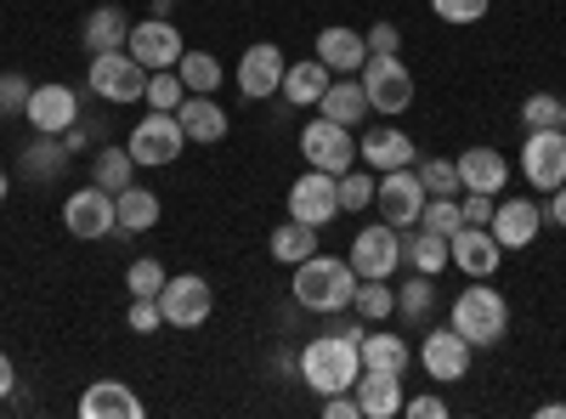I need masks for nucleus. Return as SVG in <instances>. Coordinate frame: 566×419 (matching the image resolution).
I'll use <instances>...</instances> for the list:
<instances>
[{
	"instance_id": "nucleus-1",
	"label": "nucleus",
	"mask_w": 566,
	"mask_h": 419,
	"mask_svg": "<svg viewBox=\"0 0 566 419\" xmlns=\"http://www.w3.org/2000/svg\"><path fill=\"white\" fill-rule=\"evenodd\" d=\"M290 295H295V306L301 312H323V317H340V312H352V295H357V272H352V261H340V255H306L301 266H295V284H290Z\"/></svg>"
},
{
	"instance_id": "nucleus-2",
	"label": "nucleus",
	"mask_w": 566,
	"mask_h": 419,
	"mask_svg": "<svg viewBox=\"0 0 566 419\" xmlns=\"http://www.w3.org/2000/svg\"><path fill=\"white\" fill-rule=\"evenodd\" d=\"M357 375H363V352H357L352 335H335V329H328V335H317V341L301 346V380H306L317 397L352 391Z\"/></svg>"
},
{
	"instance_id": "nucleus-3",
	"label": "nucleus",
	"mask_w": 566,
	"mask_h": 419,
	"mask_svg": "<svg viewBox=\"0 0 566 419\" xmlns=\"http://www.w3.org/2000/svg\"><path fill=\"white\" fill-rule=\"evenodd\" d=\"M453 329L470 346H499L510 335V301L488 284V277H476V284L459 290V301H453Z\"/></svg>"
},
{
	"instance_id": "nucleus-4",
	"label": "nucleus",
	"mask_w": 566,
	"mask_h": 419,
	"mask_svg": "<svg viewBox=\"0 0 566 419\" xmlns=\"http://www.w3.org/2000/svg\"><path fill=\"white\" fill-rule=\"evenodd\" d=\"M63 232H69V239H80V244L114 239V232H119L114 193H103L97 181H91V188H80V193H69V199H63Z\"/></svg>"
},
{
	"instance_id": "nucleus-5",
	"label": "nucleus",
	"mask_w": 566,
	"mask_h": 419,
	"mask_svg": "<svg viewBox=\"0 0 566 419\" xmlns=\"http://www.w3.org/2000/svg\"><path fill=\"white\" fill-rule=\"evenodd\" d=\"M85 85L97 91L103 103H142L148 97V69H142L130 52H97L91 57V69H85Z\"/></svg>"
},
{
	"instance_id": "nucleus-6",
	"label": "nucleus",
	"mask_w": 566,
	"mask_h": 419,
	"mask_svg": "<svg viewBox=\"0 0 566 419\" xmlns=\"http://www.w3.org/2000/svg\"><path fill=\"white\" fill-rule=\"evenodd\" d=\"M159 312H165L170 329H199V323H210V312H216V290H210V277H199V272L165 277V290H159Z\"/></svg>"
},
{
	"instance_id": "nucleus-7",
	"label": "nucleus",
	"mask_w": 566,
	"mask_h": 419,
	"mask_svg": "<svg viewBox=\"0 0 566 419\" xmlns=\"http://www.w3.org/2000/svg\"><path fill=\"white\" fill-rule=\"evenodd\" d=\"M363 91H368V108L374 114H408L413 108V74L402 57H368L357 69Z\"/></svg>"
},
{
	"instance_id": "nucleus-8",
	"label": "nucleus",
	"mask_w": 566,
	"mask_h": 419,
	"mask_svg": "<svg viewBox=\"0 0 566 419\" xmlns=\"http://www.w3.org/2000/svg\"><path fill=\"white\" fill-rule=\"evenodd\" d=\"M301 154L312 170H328V176H346L357 165V136L352 125H335V119H312L301 130Z\"/></svg>"
},
{
	"instance_id": "nucleus-9",
	"label": "nucleus",
	"mask_w": 566,
	"mask_h": 419,
	"mask_svg": "<svg viewBox=\"0 0 566 419\" xmlns=\"http://www.w3.org/2000/svg\"><path fill=\"white\" fill-rule=\"evenodd\" d=\"M130 159L136 165H148V170H159V165H170L181 148H187V130H181V119L176 114H159V108H148V119H142L136 130H130Z\"/></svg>"
},
{
	"instance_id": "nucleus-10",
	"label": "nucleus",
	"mask_w": 566,
	"mask_h": 419,
	"mask_svg": "<svg viewBox=\"0 0 566 419\" xmlns=\"http://www.w3.org/2000/svg\"><path fill=\"white\" fill-rule=\"evenodd\" d=\"M346 261H352L357 277H391L402 266V227H391V221L363 227L357 239H352V255Z\"/></svg>"
},
{
	"instance_id": "nucleus-11",
	"label": "nucleus",
	"mask_w": 566,
	"mask_h": 419,
	"mask_svg": "<svg viewBox=\"0 0 566 419\" xmlns=\"http://www.w3.org/2000/svg\"><path fill=\"white\" fill-rule=\"evenodd\" d=\"M424 199H431V193H424V181H419L413 165L386 170V176H380V188H374V210H380V221H391V227H419Z\"/></svg>"
},
{
	"instance_id": "nucleus-12",
	"label": "nucleus",
	"mask_w": 566,
	"mask_h": 419,
	"mask_svg": "<svg viewBox=\"0 0 566 419\" xmlns=\"http://www.w3.org/2000/svg\"><path fill=\"white\" fill-rule=\"evenodd\" d=\"M522 176L533 181L538 193H555L566 181V130H527V148H522Z\"/></svg>"
},
{
	"instance_id": "nucleus-13",
	"label": "nucleus",
	"mask_w": 566,
	"mask_h": 419,
	"mask_svg": "<svg viewBox=\"0 0 566 419\" xmlns=\"http://www.w3.org/2000/svg\"><path fill=\"white\" fill-rule=\"evenodd\" d=\"M290 216L323 232L328 221L340 216V176H328V170H312V165H306V176L290 188Z\"/></svg>"
},
{
	"instance_id": "nucleus-14",
	"label": "nucleus",
	"mask_w": 566,
	"mask_h": 419,
	"mask_svg": "<svg viewBox=\"0 0 566 419\" xmlns=\"http://www.w3.org/2000/svg\"><path fill=\"white\" fill-rule=\"evenodd\" d=\"M125 52L142 63V69H176L181 63V29L170 23V18H142V23H130V40H125Z\"/></svg>"
},
{
	"instance_id": "nucleus-15",
	"label": "nucleus",
	"mask_w": 566,
	"mask_h": 419,
	"mask_svg": "<svg viewBox=\"0 0 566 419\" xmlns=\"http://www.w3.org/2000/svg\"><path fill=\"white\" fill-rule=\"evenodd\" d=\"M470 352H476V346H470V341L453 329V323H448V329H431V335L419 341V368H424L431 380L453 386V380L470 375Z\"/></svg>"
},
{
	"instance_id": "nucleus-16",
	"label": "nucleus",
	"mask_w": 566,
	"mask_h": 419,
	"mask_svg": "<svg viewBox=\"0 0 566 419\" xmlns=\"http://www.w3.org/2000/svg\"><path fill=\"white\" fill-rule=\"evenodd\" d=\"M23 119H29L34 130H45V136H63V130L80 119V91H74V85H63V80L34 85V91H29Z\"/></svg>"
},
{
	"instance_id": "nucleus-17",
	"label": "nucleus",
	"mask_w": 566,
	"mask_h": 419,
	"mask_svg": "<svg viewBox=\"0 0 566 419\" xmlns=\"http://www.w3.org/2000/svg\"><path fill=\"white\" fill-rule=\"evenodd\" d=\"M448 250H453V266H459L464 277H493L499 261H504V244L493 239V227H470V221L448 239Z\"/></svg>"
},
{
	"instance_id": "nucleus-18",
	"label": "nucleus",
	"mask_w": 566,
	"mask_h": 419,
	"mask_svg": "<svg viewBox=\"0 0 566 419\" xmlns=\"http://www.w3.org/2000/svg\"><path fill=\"white\" fill-rule=\"evenodd\" d=\"M283 69H290V63H283L277 45H272V40H255L250 52L239 57V91H244L250 103H266L272 91L283 85Z\"/></svg>"
},
{
	"instance_id": "nucleus-19",
	"label": "nucleus",
	"mask_w": 566,
	"mask_h": 419,
	"mask_svg": "<svg viewBox=\"0 0 566 419\" xmlns=\"http://www.w3.org/2000/svg\"><path fill=\"white\" fill-rule=\"evenodd\" d=\"M413 159H419L413 136H408V130H397V125H380V130H368L363 143H357V165H368L374 176L402 170V165H413Z\"/></svg>"
},
{
	"instance_id": "nucleus-20",
	"label": "nucleus",
	"mask_w": 566,
	"mask_h": 419,
	"mask_svg": "<svg viewBox=\"0 0 566 419\" xmlns=\"http://www.w3.org/2000/svg\"><path fill=\"white\" fill-rule=\"evenodd\" d=\"M459 193H504L510 188V159L499 148H464L459 159Z\"/></svg>"
},
{
	"instance_id": "nucleus-21",
	"label": "nucleus",
	"mask_w": 566,
	"mask_h": 419,
	"mask_svg": "<svg viewBox=\"0 0 566 419\" xmlns=\"http://www.w3.org/2000/svg\"><path fill=\"white\" fill-rule=\"evenodd\" d=\"M488 227H493V239L504 250H527L538 239V227H544V205H533V199H499Z\"/></svg>"
},
{
	"instance_id": "nucleus-22",
	"label": "nucleus",
	"mask_w": 566,
	"mask_h": 419,
	"mask_svg": "<svg viewBox=\"0 0 566 419\" xmlns=\"http://www.w3.org/2000/svg\"><path fill=\"white\" fill-rule=\"evenodd\" d=\"M80 413L85 419H142L148 402H142L125 380H91L85 397H80Z\"/></svg>"
},
{
	"instance_id": "nucleus-23",
	"label": "nucleus",
	"mask_w": 566,
	"mask_h": 419,
	"mask_svg": "<svg viewBox=\"0 0 566 419\" xmlns=\"http://www.w3.org/2000/svg\"><path fill=\"white\" fill-rule=\"evenodd\" d=\"M352 391H357L363 419H397V413H402V375H380V368H363Z\"/></svg>"
},
{
	"instance_id": "nucleus-24",
	"label": "nucleus",
	"mask_w": 566,
	"mask_h": 419,
	"mask_svg": "<svg viewBox=\"0 0 566 419\" xmlns=\"http://www.w3.org/2000/svg\"><path fill=\"white\" fill-rule=\"evenodd\" d=\"M317 63H328V74H357L368 63V40L357 29H323L317 34Z\"/></svg>"
},
{
	"instance_id": "nucleus-25",
	"label": "nucleus",
	"mask_w": 566,
	"mask_h": 419,
	"mask_svg": "<svg viewBox=\"0 0 566 419\" xmlns=\"http://www.w3.org/2000/svg\"><path fill=\"white\" fill-rule=\"evenodd\" d=\"M176 119L187 130V143H221V136H227V108L216 97H193V91H187Z\"/></svg>"
},
{
	"instance_id": "nucleus-26",
	"label": "nucleus",
	"mask_w": 566,
	"mask_h": 419,
	"mask_svg": "<svg viewBox=\"0 0 566 419\" xmlns=\"http://www.w3.org/2000/svg\"><path fill=\"white\" fill-rule=\"evenodd\" d=\"M317 108H323V119L352 125V130H357V125L374 114V108H368V91H363V80H352V74H346V80H328V91H323V103H317Z\"/></svg>"
},
{
	"instance_id": "nucleus-27",
	"label": "nucleus",
	"mask_w": 566,
	"mask_h": 419,
	"mask_svg": "<svg viewBox=\"0 0 566 419\" xmlns=\"http://www.w3.org/2000/svg\"><path fill=\"white\" fill-rule=\"evenodd\" d=\"M357 352H363V368H380V375H408V363H413V346L402 335H386L380 323L357 341Z\"/></svg>"
},
{
	"instance_id": "nucleus-28",
	"label": "nucleus",
	"mask_w": 566,
	"mask_h": 419,
	"mask_svg": "<svg viewBox=\"0 0 566 419\" xmlns=\"http://www.w3.org/2000/svg\"><path fill=\"white\" fill-rule=\"evenodd\" d=\"M283 103L290 108H317L323 103V91H328V63H317V57H306V63H290L283 69Z\"/></svg>"
},
{
	"instance_id": "nucleus-29",
	"label": "nucleus",
	"mask_w": 566,
	"mask_h": 419,
	"mask_svg": "<svg viewBox=\"0 0 566 419\" xmlns=\"http://www.w3.org/2000/svg\"><path fill=\"white\" fill-rule=\"evenodd\" d=\"M80 40H85V52H91V57H97V52H125V40H130V18H125L119 7H97V12L85 18Z\"/></svg>"
},
{
	"instance_id": "nucleus-30",
	"label": "nucleus",
	"mask_w": 566,
	"mask_h": 419,
	"mask_svg": "<svg viewBox=\"0 0 566 419\" xmlns=\"http://www.w3.org/2000/svg\"><path fill=\"white\" fill-rule=\"evenodd\" d=\"M18 170H23L29 181H52V176H63V170H69V148H63V136L34 130V143L18 154Z\"/></svg>"
},
{
	"instance_id": "nucleus-31",
	"label": "nucleus",
	"mask_w": 566,
	"mask_h": 419,
	"mask_svg": "<svg viewBox=\"0 0 566 419\" xmlns=\"http://www.w3.org/2000/svg\"><path fill=\"white\" fill-rule=\"evenodd\" d=\"M266 250H272V261L277 266H301L306 255H317V227H306V221H277L272 227V239H266Z\"/></svg>"
},
{
	"instance_id": "nucleus-32",
	"label": "nucleus",
	"mask_w": 566,
	"mask_h": 419,
	"mask_svg": "<svg viewBox=\"0 0 566 419\" xmlns=\"http://www.w3.org/2000/svg\"><path fill=\"white\" fill-rule=\"evenodd\" d=\"M114 210H119V232H148V227H159V216H165V205H159V193L154 188H130L125 193H114Z\"/></svg>"
},
{
	"instance_id": "nucleus-33",
	"label": "nucleus",
	"mask_w": 566,
	"mask_h": 419,
	"mask_svg": "<svg viewBox=\"0 0 566 419\" xmlns=\"http://www.w3.org/2000/svg\"><path fill=\"white\" fill-rule=\"evenodd\" d=\"M402 266H413V272H448L453 266V250H448V239H442V232H408V239H402Z\"/></svg>"
},
{
	"instance_id": "nucleus-34",
	"label": "nucleus",
	"mask_w": 566,
	"mask_h": 419,
	"mask_svg": "<svg viewBox=\"0 0 566 419\" xmlns=\"http://www.w3.org/2000/svg\"><path fill=\"white\" fill-rule=\"evenodd\" d=\"M352 312L368 323H386V317H397V290H391V277H357V295H352Z\"/></svg>"
},
{
	"instance_id": "nucleus-35",
	"label": "nucleus",
	"mask_w": 566,
	"mask_h": 419,
	"mask_svg": "<svg viewBox=\"0 0 566 419\" xmlns=\"http://www.w3.org/2000/svg\"><path fill=\"white\" fill-rule=\"evenodd\" d=\"M136 170L142 165L130 159V148H108V143L97 148V159H91V181H97L103 193H125L130 181H136Z\"/></svg>"
},
{
	"instance_id": "nucleus-36",
	"label": "nucleus",
	"mask_w": 566,
	"mask_h": 419,
	"mask_svg": "<svg viewBox=\"0 0 566 419\" xmlns=\"http://www.w3.org/2000/svg\"><path fill=\"white\" fill-rule=\"evenodd\" d=\"M176 74H181V85L193 91V97H216L221 91V57H210V52H181V63H176Z\"/></svg>"
},
{
	"instance_id": "nucleus-37",
	"label": "nucleus",
	"mask_w": 566,
	"mask_h": 419,
	"mask_svg": "<svg viewBox=\"0 0 566 419\" xmlns=\"http://www.w3.org/2000/svg\"><path fill=\"white\" fill-rule=\"evenodd\" d=\"M437 312V277L431 272H413L408 284H397V317L419 323V317H431Z\"/></svg>"
},
{
	"instance_id": "nucleus-38",
	"label": "nucleus",
	"mask_w": 566,
	"mask_h": 419,
	"mask_svg": "<svg viewBox=\"0 0 566 419\" xmlns=\"http://www.w3.org/2000/svg\"><path fill=\"white\" fill-rule=\"evenodd\" d=\"M374 170L368 165H352L346 176H340V210H352V216H363V210H374Z\"/></svg>"
},
{
	"instance_id": "nucleus-39",
	"label": "nucleus",
	"mask_w": 566,
	"mask_h": 419,
	"mask_svg": "<svg viewBox=\"0 0 566 419\" xmlns=\"http://www.w3.org/2000/svg\"><path fill=\"white\" fill-rule=\"evenodd\" d=\"M181 97H187V85H181V74H176V69H154V74H148V97H142L148 108L176 114V108H181Z\"/></svg>"
},
{
	"instance_id": "nucleus-40",
	"label": "nucleus",
	"mask_w": 566,
	"mask_h": 419,
	"mask_svg": "<svg viewBox=\"0 0 566 419\" xmlns=\"http://www.w3.org/2000/svg\"><path fill=\"white\" fill-rule=\"evenodd\" d=\"M413 170H419V181H424L431 199H459V165L453 159H419Z\"/></svg>"
},
{
	"instance_id": "nucleus-41",
	"label": "nucleus",
	"mask_w": 566,
	"mask_h": 419,
	"mask_svg": "<svg viewBox=\"0 0 566 419\" xmlns=\"http://www.w3.org/2000/svg\"><path fill=\"white\" fill-rule=\"evenodd\" d=\"M419 227H424V232H442V239H453V232L464 227V210H459V199H424V210H419Z\"/></svg>"
},
{
	"instance_id": "nucleus-42",
	"label": "nucleus",
	"mask_w": 566,
	"mask_h": 419,
	"mask_svg": "<svg viewBox=\"0 0 566 419\" xmlns=\"http://www.w3.org/2000/svg\"><path fill=\"white\" fill-rule=\"evenodd\" d=\"M165 277H170V272H165L154 255H142V261H130V272H125V290H130V295H148V301H159Z\"/></svg>"
},
{
	"instance_id": "nucleus-43",
	"label": "nucleus",
	"mask_w": 566,
	"mask_h": 419,
	"mask_svg": "<svg viewBox=\"0 0 566 419\" xmlns=\"http://www.w3.org/2000/svg\"><path fill=\"white\" fill-rule=\"evenodd\" d=\"M431 12L453 29H470V23H482L488 18V0H431Z\"/></svg>"
},
{
	"instance_id": "nucleus-44",
	"label": "nucleus",
	"mask_w": 566,
	"mask_h": 419,
	"mask_svg": "<svg viewBox=\"0 0 566 419\" xmlns=\"http://www.w3.org/2000/svg\"><path fill=\"white\" fill-rule=\"evenodd\" d=\"M522 125H527V130H549V125H560V97H549V91H533V97L522 103Z\"/></svg>"
},
{
	"instance_id": "nucleus-45",
	"label": "nucleus",
	"mask_w": 566,
	"mask_h": 419,
	"mask_svg": "<svg viewBox=\"0 0 566 419\" xmlns=\"http://www.w3.org/2000/svg\"><path fill=\"white\" fill-rule=\"evenodd\" d=\"M125 323H130V335H159V329H165V312H159V301H148V295H130Z\"/></svg>"
},
{
	"instance_id": "nucleus-46",
	"label": "nucleus",
	"mask_w": 566,
	"mask_h": 419,
	"mask_svg": "<svg viewBox=\"0 0 566 419\" xmlns=\"http://www.w3.org/2000/svg\"><path fill=\"white\" fill-rule=\"evenodd\" d=\"M29 80L23 74H0V119H18L23 108H29Z\"/></svg>"
},
{
	"instance_id": "nucleus-47",
	"label": "nucleus",
	"mask_w": 566,
	"mask_h": 419,
	"mask_svg": "<svg viewBox=\"0 0 566 419\" xmlns=\"http://www.w3.org/2000/svg\"><path fill=\"white\" fill-rule=\"evenodd\" d=\"M363 40H368V57H397L402 52V29L397 23H374Z\"/></svg>"
},
{
	"instance_id": "nucleus-48",
	"label": "nucleus",
	"mask_w": 566,
	"mask_h": 419,
	"mask_svg": "<svg viewBox=\"0 0 566 419\" xmlns=\"http://www.w3.org/2000/svg\"><path fill=\"white\" fill-rule=\"evenodd\" d=\"M493 205H499L493 193H464V199H459V210H464L470 227H488V221H493Z\"/></svg>"
},
{
	"instance_id": "nucleus-49",
	"label": "nucleus",
	"mask_w": 566,
	"mask_h": 419,
	"mask_svg": "<svg viewBox=\"0 0 566 419\" xmlns=\"http://www.w3.org/2000/svg\"><path fill=\"white\" fill-rule=\"evenodd\" d=\"M323 419H363L357 391H328V397H323Z\"/></svg>"
},
{
	"instance_id": "nucleus-50",
	"label": "nucleus",
	"mask_w": 566,
	"mask_h": 419,
	"mask_svg": "<svg viewBox=\"0 0 566 419\" xmlns=\"http://www.w3.org/2000/svg\"><path fill=\"white\" fill-rule=\"evenodd\" d=\"M402 413H408V419H448V402H442V397H431V391H424V397L402 402Z\"/></svg>"
},
{
	"instance_id": "nucleus-51",
	"label": "nucleus",
	"mask_w": 566,
	"mask_h": 419,
	"mask_svg": "<svg viewBox=\"0 0 566 419\" xmlns=\"http://www.w3.org/2000/svg\"><path fill=\"white\" fill-rule=\"evenodd\" d=\"M544 221H549V227H560V232H566V181H560V188H555V193H549V205H544Z\"/></svg>"
},
{
	"instance_id": "nucleus-52",
	"label": "nucleus",
	"mask_w": 566,
	"mask_h": 419,
	"mask_svg": "<svg viewBox=\"0 0 566 419\" xmlns=\"http://www.w3.org/2000/svg\"><path fill=\"white\" fill-rule=\"evenodd\" d=\"M12 386H18V368H12L7 352H0V397H12Z\"/></svg>"
},
{
	"instance_id": "nucleus-53",
	"label": "nucleus",
	"mask_w": 566,
	"mask_h": 419,
	"mask_svg": "<svg viewBox=\"0 0 566 419\" xmlns=\"http://www.w3.org/2000/svg\"><path fill=\"white\" fill-rule=\"evenodd\" d=\"M538 413H544V419H566V402H544Z\"/></svg>"
},
{
	"instance_id": "nucleus-54",
	"label": "nucleus",
	"mask_w": 566,
	"mask_h": 419,
	"mask_svg": "<svg viewBox=\"0 0 566 419\" xmlns=\"http://www.w3.org/2000/svg\"><path fill=\"white\" fill-rule=\"evenodd\" d=\"M7 193H12V176H7V170H0V205H7Z\"/></svg>"
},
{
	"instance_id": "nucleus-55",
	"label": "nucleus",
	"mask_w": 566,
	"mask_h": 419,
	"mask_svg": "<svg viewBox=\"0 0 566 419\" xmlns=\"http://www.w3.org/2000/svg\"><path fill=\"white\" fill-rule=\"evenodd\" d=\"M560 130H566V97H560Z\"/></svg>"
},
{
	"instance_id": "nucleus-56",
	"label": "nucleus",
	"mask_w": 566,
	"mask_h": 419,
	"mask_svg": "<svg viewBox=\"0 0 566 419\" xmlns=\"http://www.w3.org/2000/svg\"><path fill=\"white\" fill-rule=\"evenodd\" d=\"M159 7H176V0H159Z\"/></svg>"
}]
</instances>
